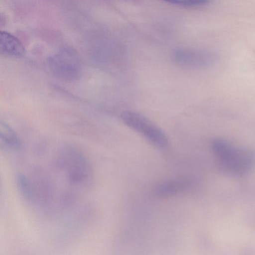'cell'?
<instances>
[{"instance_id": "cell-2", "label": "cell", "mask_w": 255, "mask_h": 255, "mask_svg": "<svg viewBox=\"0 0 255 255\" xmlns=\"http://www.w3.org/2000/svg\"><path fill=\"white\" fill-rule=\"evenodd\" d=\"M58 160L60 166L72 184L86 185L91 179V166L87 159L76 149L72 147L64 148L60 152Z\"/></svg>"}, {"instance_id": "cell-9", "label": "cell", "mask_w": 255, "mask_h": 255, "mask_svg": "<svg viewBox=\"0 0 255 255\" xmlns=\"http://www.w3.org/2000/svg\"><path fill=\"white\" fill-rule=\"evenodd\" d=\"M16 181L19 190L24 199L28 202H33L34 192L31 185L26 177L22 174H18L16 176Z\"/></svg>"}, {"instance_id": "cell-7", "label": "cell", "mask_w": 255, "mask_h": 255, "mask_svg": "<svg viewBox=\"0 0 255 255\" xmlns=\"http://www.w3.org/2000/svg\"><path fill=\"white\" fill-rule=\"evenodd\" d=\"M0 145L4 149L20 151L22 143L15 131L4 121H0Z\"/></svg>"}, {"instance_id": "cell-4", "label": "cell", "mask_w": 255, "mask_h": 255, "mask_svg": "<svg viewBox=\"0 0 255 255\" xmlns=\"http://www.w3.org/2000/svg\"><path fill=\"white\" fill-rule=\"evenodd\" d=\"M47 65L55 77L66 82L77 80L82 72L79 57L71 49H62L50 56L47 59Z\"/></svg>"}, {"instance_id": "cell-6", "label": "cell", "mask_w": 255, "mask_h": 255, "mask_svg": "<svg viewBox=\"0 0 255 255\" xmlns=\"http://www.w3.org/2000/svg\"><path fill=\"white\" fill-rule=\"evenodd\" d=\"M0 53L5 56L21 58L25 55V49L15 36L7 32L1 31Z\"/></svg>"}, {"instance_id": "cell-8", "label": "cell", "mask_w": 255, "mask_h": 255, "mask_svg": "<svg viewBox=\"0 0 255 255\" xmlns=\"http://www.w3.org/2000/svg\"><path fill=\"white\" fill-rule=\"evenodd\" d=\"M191 180L182 179L169 181L159 185L155 189L156 194L166 196L176 194L191 188Z\"/></svg>"}, {"instance_id": "cell-3", "label": "cell", "mask_w": 255, "mask_h": 255, "mask_svg": "<svg viewBox=\"0 0 255 255\" xmlns=\"http://www.w3.org/2000/svg\"><path fill=\"white\" fill-rule=\"evenodd\" d=\"M121 118L126 125L143 135L155 146L160 149L168 147V139L164 131L143 115L126 110L121 113Z\"/></svg>"}, {"instance_id": "cell-10", "label": "cell", "mask_w": 255, "mask_h": 255, "mask_svg": "<svg viewBox=\"0 0 255 255\" xmlns=\"http://www.w3.org/2000/svg\"><path fill=\"white\" fill-rule=\"evenodd\" d=\"M164 1L178 5H201L209 3L211 0H164Z\"/></svg>"}, {"instance_id": "cell-5", "label": "cell", "mask_w": 255, "mask_h": 255, "mask_svg": "<svg viewBox=\"0 0 255 255\" xmlns=\"http://www.w3.org/2000/svg\"><path fill=\"white\" fill-rule=\"evenodd\" d=\"M173 63L178 67L190 69H202L213 66L216 61L214 53L206 50L184 48L174 51Z\"/></svg>"}, {"instance_id": "cell-1", "label": "cell", "mask_w": 255, "mask_h": 255, "mask_svg": "<svg viewBox=\"0 0 255 255\" xmlns=\"http://www.w3.org/2000/svg\"><path fill=\"white\" fill-rule=\"evenodd\" d=\"M211 147L219 166L229 174L245 175L255 167V151L252 148L239 147L222 138L213 139Z\"/></svg>"}]
</instances>
